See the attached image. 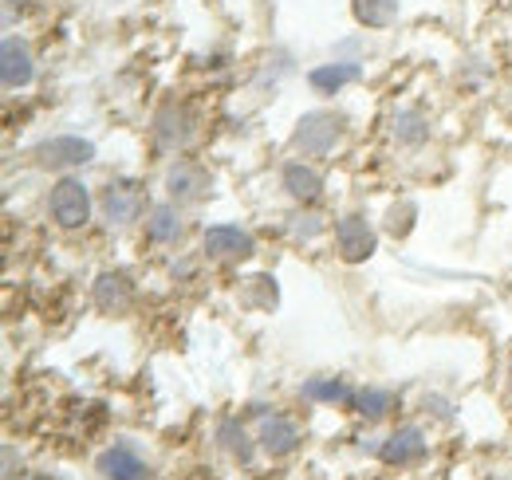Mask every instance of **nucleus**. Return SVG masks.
I'll return each instance as SVG.
<instances>
[{"mask_svg": "<svg viewBox=\"0 0 512 480\" xmlns=\"http://www.w3.org/2000/svg\"><path fill=\"white\" fill-rule=\"evenodd\" d=\"M48 213L60 229H83L91 221V193L79 178H60L48 193Z\"/></svg>", "mask_w": 512, "mask_h": 480, "instance_id": "1", "label": "nucleus"}, {"mask_svg": "<svg viewBox=\"0 0 512 480\" xmlns=\"http://www.w3.org/2000/svg\"><path fill=\"white\" fill-rule=\"evenodd\" d=\"M343 138V119L331 115V111H312L296 122V134H292V146L304 154V158H323L335 150V142Z\"/></svg>", "mask_w": 512, "mask_h": 480, "instance_id": "2", "label": "nucleus"}, {"mask_svg": "<svg viewBox=\"0 0 512 480\" xmlns=\"http://www.w3.org/2000/svg\"><path fill=\"white\" fill-rule=\"evenodd\" d=\"M32 158L40 170H75V166H87L95 158V146L87 138H75V134H56V138L40 142L32 150Z\"/></svg>", "mask_w": 512, "mask_h": 480, "instance_id": "3", "label": "nucleus"}, {"mask_svg": "<svg viewBox=\"0 0 512 480\" xmlns=\"http://www.w3.org/2000/svg\"><path fill=\"white\" fill-rule=\"evenodd\" d=\"M335 248H339V256H343L347 264H363V260L375 256L379 237H375V229H371L359 213H347V217L335 221Z\"/></svg>", "mask_w": 512, "mask_h": 480, "instance_id": "4", "label": "nucleus"}, {"mask_svg": "<svg viewBox=\"0 0 512 480\" xmlns=\"http://www.w3.org/2000/svg\"><path fill=\"white\" fill-rule=\"evenodd\" d=\"M142 209H146V193H142L138 181H111V185L103 189V217H107L111 225H130V221H138Z\"/></svg>", "mask_w": 512, "mask_h": 480, "instance_id": "5", "label": "nucleus"}, {"mask_svg": "<svg viewBox=\"0 0 512 480\" xmlns=\"http://www.w3.org/2000/svg\"><path fill=\"white\" fill-rule=\"evenodd\" d=\"M0 79L8 91H20L36 79V60H32V48L20 40V36H8L4 48H0Z\"/></svg>", "mask_w": 512, "mask_h": 480, "instance_id": "6", "label": "nucleus"}, {"mask_svg": "<svg viewBox=\"0 0 512 480\" xmlns=\"http://www.w3.org/2000/svg\"><path fill=\"white\" fill-rule=\"evenodd\" d=\"M205 252L213 260H249L256 252V240L241 225H213L205 229Z\"/></svg>", "mask_w": 512, "mask_h": 480, "instance_id": "7", "label": "nucleus"}, {"mask_svg": "<svg viewBox=\"0 0 512 480\" xmlns=\"http://www.w3.org/2000/svg\"><path fill=\"white\" fill-rule=\"evenodd\" d=\"M379 457H383L386 465H414V461H422V457H426V433H422L418 425L394 429L383 441Z\"/></svg>", "mask_w": 512, "mask_h": 480, "instance_id": "8", "label": "nucleus"}, {"mask_svg": "<svg viewBox=\"0 0 512 480\" xmlns=\"http://www.w3.org/2000/svg\"><path fill=\"white\" fill-rule=\"evenodd\" d=\"M166 189H170L174 201H201V197H209L213 178L197 162H174L170 174H166Z\"/></svg>", "mask_w": 512, "mask_h": 480, "instance_id": "9", "label": "nucleus"}, {"mask_svg": "<svg viewBox=\"0 0 512 480\" xmlns=\"http://www.w3.org/2000/svg\"><path fill=\"white\" fill-rule=\"evenodd\" d=\"M300 445V425L284 414H272V418L260 421V449L272 453V457H288L292 449Z\"/></svg>", "mask_w": 512, "mask_h": 480, "instance_id": "10", "label": "nucleus"}, {"mask_svg": "<svg viewBox=\"0 0 512 480\" xmlns=\"http://www.w3.org/2000/svg\"><path fill=\"white\" fill-rule=\"evenodd\" d=\"M95 465L107 480H146V465L130 445H111L107 453H99Z\"/></svg>", "mask_w": 512, "mask_h": 480, "instance_id": "11", "label": "nucleus"}, {"mask_svg": "<svg viewBox=\"0 0 512 480\" xmlns=\"http://www.w3.org/2000/svg\"><path fill=\"white\" fill-rule=\"evenodd\" d=\"M280 181H284V189H288L296 201H304V205L320 201L323 178H320V170H316V166H308V162H288V166H284V174H280Z\"/></svg>", "mask_w": 512, "mask_h": 480, "instance_id": "12", "label": "nucleus"}, {"mask_svg": "<svg viewBox=\"0 0 512 480\" xmlns=\"http://www.w3.org/2000/svg\"><path fill=\"white\" fill-rule=\"evenodd\" d=\"M363 75V67L351 60H339V63H320L312 75H308V83L320 91V95H335V91H343L347 83H355Z\"/></svg>", "mask_w": 512, "mask_h": 480, "instance_id": "13", "label": "nucleus"}, {"mask_svg": "<svg viewBox=\"0 0 512 480\" xmlns=\"http://www.w3.org/2000/svg\"><path fill=\"white\" fill-rule=\"evenodd\" d=\"M130 300H134V288H130V280L123 272H103L99 280H95V303L103 307V311H127Z\"/></svg>", "mask_w": 512, "mask_h": 480, "instance_id": "14", "label": "nucleus"}, {"mask_svg": "<svg viewBox=\"0 0 512 480\" xmlns=\"http://www.w3.org/2000/svg\"><path fill=\"white\" fill-rule=\"evenodd\" d=\"M154 138H158V146H182L186 138H190V115L182 111V107H162L158 111V119H154Z\"/></svg>", "mask_w": 512, "mask_h": 480, "instance_id": "15", "label": "nucleus"}, {"mask_svg": "<svg viewBox=\"0 0 512 480\" xmlns=\"http://www.w3.org/2000/svg\"><path fill=\"white\" fill-rule=\"evenodd\" d=\"M351 12L363 28H390L402 12V0H351Z\"/></svg>", "mask_w": 512, "mask_h": 480, "instance_id": "16", "label": "nucleus"}, {"mask_svg": "<svg viewBox=\"0 0 512 480\" xmlns=\"http://www.w3.org/2000/svg\"><path fill=\"white\" fill-rule=\"evenodd\" d=\"M146 237L154 244H170V240L182 237V217L174 205H154L150 209V221H146Z\"/></svg>", "mask_w": 512, "mask_h": 480, "instance_id": "17", "label": "nucleus"}, {"mask_svg": "<svg viewBox=\"0 0 512 480\" xmlns=\"http://www.w3.org/2000/svg\"><path fill=\"white\" fill-rule=\"evenodd\" d=\"M394 134H398L406 146H418V142H426V138H430V122H426L422 111L402 107V111L394 115Z\"/></svg>", "mask_w": 512, "mask_h": 480, "instance_id": "18", "label": "nucleus"}, {"mask_svg": "<svg viewBox=\"0 0 512 480\" xmlns=\"http://www.w3.org/2000/svg\"><path fill=\"white\" fill-rule=\"evenodd\" d=\"M304 398L308 402H355V390L343 378H312L304 386Z\"/></svg>", "mask_w": 512, "mask_h": 480, "instance_id": "19", "label": "nucleus"}, {"mask_svg": "<svg viewBox=\"0 0 512 480\" xmlns=\"http://www.w3.org/2000/svg\"><path fill=\"white\" fill-rule=\"evenodd\" d=\"M363 418H383V414H390L394 410V394L390 390H383V386H367V390H359L355 394V402H351Z\"/></svg>", "mask_w": 512, "mask_h": 480, "instance_id": "20", "label": "nucleus"}, {"mask_svg": "<svg viewBox=\"0 0 512 480\" xmlns=\"http://www.w3.org/2000/svg\"><path fill=\"white\" fill-rule=\"evenodd\" d=\"M221 441H225V445H229V449H233L241 461H249V457H253V449L245 445L249 437H245V429H241L237 421H225V425H221Z\"/></svg>", "mask_w": 512, "mask_h": 480, "instance_id": "21", "label": "nucleus"}, {"mask_svg": "<svg viewBox=\"0 0 512 480\" xmlns=\"http://www.w3.org/2000/svg\"><path fill=\"white\" fill-rule=\"evenodd\" d=\"M28 480H52V477H28Z\"/></svg>", "mask_w": 512, "mask_h": 480, "instance_id": "22", "label": "nucleus"}, {"mask_svg": "<svg viewBox=\"0 0 512 480\" xmlns=\"http://www.w3.org/2000/svg\"><path fill=\"white\" fill-rule=\"evenodd\" d=\"M509 386H512V366H509Z\"/></svg>", "mask_w": 512, "mask_h": 480, "instance_id": "23", "label": "nucleus"}, {"mask_svg": "<svg viewBox=\"0 0 512 480\" xmlns=\"http://www.w3.org/2000/svg\"><path fill=\"white\" fill-rule=\"evenodd\" d=\"M8 4H20V0H8Z\"/></svg>", "mask_w": 512, "mask_h": 480, "instance_id": "24", "label": "nucleus"}, {"mask_svg": "<svg viewBox=\"0 0 512 480\" xmlns=\"http://www.w3.org/2000/svg\"><path fill=\"white\" fill-rule=\"evenodd\" d=\"M505 4H512V0H505Z\"/></svg>", "mask_w": 512, "mask_h": 480, "instance_id": "25", "label": "nucleus"}]
</instances>
